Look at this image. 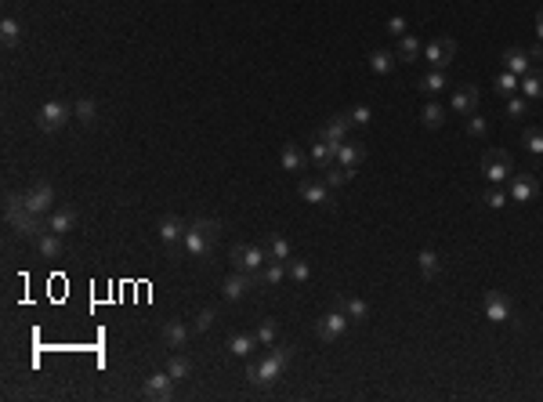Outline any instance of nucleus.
Returning <instances> with one entry per match:
<instances>
[{"mask_svg":"<svg viewBox=\"0 0 543 402\" xmlns=\"http://www.w3.org/2000/svg\"><path fill=\"white\" fill-rule=\"evenodd\" d=\"M290 359H294V348H290V344H272L268 355H261V359H250V362H247V381H250V384H257V388L275 384V381H279V377L286 373Z\"/></svg>","mask_w":543,"mask_h":402,"instance_id":"f257e3e1","label":"nucleus"},{"mask_svg":"<svg viewBox=\"0 0 543 402\" xmlns=\"http://www.w3.org/2000/svg\"><path fill=\"white\" fill-rule=\"evenodd\" d=\"M4 221L11 225V232H18V236H22V240H36L40 232H47V229H44V214L29 210V207H26V199L15 196V192H8V196H4Z\"/></svg>","mask_w":543,"mask_h":402,"instance_id":"f03ea898","label":"nucleus"},{"mask_svg":"<svg viewBox=\"0 0 543 402\" xmlns=\"http://www.w3.org/2000/svg\"><path fill=\"white\" fill-rule=\"evenodd\" d=\"M69 116H73V109L66 102H58V98H51V102H44L40 112H36V127L44 134H58L69 123Z\"/></svg>","mask_w":543,"mask_h":402,"instance_id":"7ed1b4c3","label":"nucleus"},{"mask_svg":"<svg viewBox=\"0 0 543 402\" xmlns=\"http://www.w3.org/2000/svg\"><path fill=\"white\" fill-rule=\"evenodd\" d=\"M229 257H232L236 272H250V275H257V272H261V265L268 261L264 247H254V243H236V247L229 250Z\"/></svg>","mask_w":543,"mask_h":402,"instance_id":"20e7f679","label":"nucleus"},{"mask_svg":"<svg viewBox=\"0 0 543 402\" xmlns=\"http://www.w3.org/2000/svg\"><path fill=\"white\" fill-rule=\"evenodd\" d=\"M348 323H351V319H348L344 308H340V312H326L323 319H315V337H319L323 344H333L337 337L348 330Z\"/></svg>","mask_w":543,"mask_h":402,"instance_id":"39448f33","label":"nucleus"},{"mask_svg":"<svg viewBox=\"0 0 543 402\" xmlns=\"http://www.w3.org/2000/svg\"><path fill=\"white\" fill-rule=\"evenodd\" d=\"M482 174L489 181H507L514 174V163H511V156L503 153V149H489V153L482 156Z\"/></svg>","mask_w":543,"mask_h":402,"instance_id":"423d86ee","label":"nucleus"},{"mask_svg":"<svg viewBox=\"0 0 543 402\" xmlns=\"http://www.w3.org/2000/svg\"><path fill=\"white\" fill-rule=\"evenodd\" d=\"M181 247L188 250V254H192L196 261H203V257H210L214 254V247H218V240H214V236H207L203 229H199V225L192 221L185 229V240H181Z\"/></svg>","mask_w":543,"mask_h":402,"instance_id":"0eeeda50","label":"nucleus"},{"mask_svg":"<svg viewBox=\"0 0 543 402\" xmlns=\"http://www.w3.org/2000/svg\"><path fill=\"white\" fill-rule=\"evenodd\" d=\"M424 58L431 62L435 69H446L453 58H457V40H453V36H438V40H431L424 47Z\"/></svg>","mask_w":543,"mask_h":402,"instance_id":"6e6552de","label":"nucleus"},{"mask_svg":"<svg viewBox=\"0 0 543 402\" xmlns=\"http://www.w3.org/2000/svg\"><path fill=\"white\" fill-rule=\"evenodd\" d=\"M257 286V275H250V272H236V275H229L225 279V286H221V294H225V301H243L250 290Z\"/></svg>","mask_w":543,"mask_h":402,"instance_id":"1a4fd4ad","label":"nucleus"},{"mask_svg":"<svg viewBox=\"0 0 543 402\" xmlns=\"http://www.w3.org/2000/svg\"><path fill=\"white\" fill-rule=\"evenodd\" d=\"M507 181H511L507 185V196L514 199V203H529V199L540 192V181L533 178V174H511Z\"/></svg>","mask_w":543,"mask_h":402,"instance_id":"9d476101","label":"nucleus"},{"mask_svg":"<svg viewBox=\"0 0 543 402\" xmlns=\"http://www.w3.org/2000/svg\"><path fill=\"white\" fill-rule=\"evenodd\" d=\"M22 199H26V207L36 210V214H47V210H51V203H55V188L47 185V181H36L29 192H22Z\"/></svg>","mask_w":543,"mask_h":402,"instance_id":"9b49d317","label":"nucleus"},{"mask_svg":"<svg viewBox=\"0 0 543 402\" xmlns=\"http://www.w3.org/2000/svg\"><path fill=\"white\" fill-rule=\"evenodd\" d=\"M351 127H355V123H351V116H348V112H340V116H333V120L319 131V138H323V142H330V145H340V142H348Z\"/></svg>","mask_w":543,"mask_h":402,"instance_id":"f8f14e48","label":"nucleus"},{"mask_svg":"<svg viewBox=\"0 0 543 402\" xmlns=\"http://www.w3.org/2000/svg\"><path fill=\"white\" fill-rule=\"evenodd\" d=\"M485 319L489 323H511V301H507V294H500V290H489L485 294Z\"/></svg>","mask_w":543,"mask_h":402,"instance_id":"ddd939ff","label":"nucleus"},{"mask_svg":"<svg viewBox=\"0 0 543 402\" xmlns=\"http://www.w3.org/2000/svg\"><path fill=\"white\" fill-rule=\"evenodd\" d=\"M174 395V377L163 370V373H153L145 381V399H153V402H167Z\"/></svg>","mask_w":543,"mask_h":402,"instance_id":"4468645a","label":"nucleus"},{"mask_svg":"<svg viewBox=\"0 0 543 402\" xmlns=\"http://www.w3.org/2000/svg\"><path fill=\"white\" fill-rule=\"evenodd\" d=\"M475 109H478V87L460 84L457 91H453V112H457V116H471Z\"/></svg>","mask_w":543,"mask_h":402,"instance_id":"2eb2a0df","label":"nucleus"},{"mask_svg":"<svg viewBox=\"0 0 543 402\" xmlns=\"http://www.w3.org/2000/svg\"><path fill=\"white\" fill-rule=\"evenodd\" d=\"M326 181H315V178H301V185H297V192H301V199H308V203H326V207H337L333 199H330V192H326Z\"/></svg>","mask_w":543,"mask_h":402,"instance_id":"dca6fc26","label":"nucleus"},{"mask_svg":"<svg viewBox=\"0 0 543 402\" xmlns=\"http://www.w3.org/2000/svg\"><path fill=\"white\" fill-rule=\"evenodd\" d=\"M362 160H366V145L362 142H340L337 145V163H340V167L355 171Z\"/></svg>","mask_w":543,"mask_h":402,"instance_id":"f3484780","label":"nucleus"},{"mask_svg":"<svg viewBox=\"0 0 543 402\" xmlns=\"http://www.w3.org/2000/svg\"><path fill=\"white\" fill-rule=\"evenodd\" d=\"M160 240L167 243V247H178V243L185 240V225H181V218L163 214V218H160Z\"/></svg>","mask_w":543,"mask_h":402,"instance_id":"a211bd4d","label":"nucleus"},{"mask_svg":"<svg viewBox=\"0 0 543 402\" xmlns=\"http://www.w3.org/2000/svg\"><path fill=\"white\" fill-rule=\"evenodd\" d=\"M503 66H507V73H514V77H525V73L533 69V62H529V51H522V47H507V51H503Z\"/></svg>","mask_w":543,"mask_h":402,"instance_id":"6ab92c4d","label":"nucleus"},{"mask_svg":"<svg viewBox=\"0 0 543 402\" xmlns=\"http://www.w3.org/2000/svg\"><path fill=\"white\" fill-rule=\"evenodd\" d=\"M185 341H188V326L181 319H167V323H163V344H167V348H185Z\"/></svg>","mask_w":543,"mask_h":402,"instance_id":"aec40b11","label":"nucleus"},{"mask_svg":"<svg viewBox=\"0 0 543 402\" xmlns=\"http://www.w3.org/2000/svg\"><path fill=\"white\" fill-rule=\"evenodd\" d=\"M33 243H36V250H40V254H44L47 261L62 257V236H58V232H51V229H47V232H40V236H36Z\"/></svg>","mask_w":543,"mask_h":402,"instance_id":"412c9836","label":"nucleus"},{"mask_svg":"<svg viewBox=\"0 0 543 402\" xmlns=\"http://www.w3.org/2000/svg\"><path fill=\"white\" fill-rule=\"evenodd\" d=\"M312 160L319 163L323 171H330L333 163H337V145H330V142H323V138H315V145H312Z\"/></svg>","mask_w":543,"mask_h":402,"instance_id":"4be33fe9","label":"nucleus"},{"mask_svg":"<svg viewBox=\"0 0 543 402\" xmlns=\"http://www.w3.org/2000/svg\"><path fill=\"white\" fill-rule=\"evenodd\" d=\"M279 160H283V171H290V174L305 171V153H301V145H294V142H286V145H283Z\"/></svg>","mask_w":543,"mask_h":402,"instance_id":"5701e85b","label":"nucleus"},{"mask_svg":"<svg viewBox=\"0 0 543 402\" xmlns=\"http://www.w3.org/2000/svg\"><path fill=\"white\" fill-rule=\"evenodd\" d=\"M337 305L348 312V319H351V323H366V319H370V305H366L362 297H340Z\"/></svg>","mask_w":543,"mask_h":402,"instance_id":"b1692460","label":"nucleus"},{"mask_svg":"<svg viewBox=\"0 0 543 402\" xmlns=\"http://www.w3.org/2000/svg\"><path fill=\"white\" fill-rule=\"evenodd\" d=\"M492 91H496L500 98H511L522 91V77H514V73H500L496 80H492Z\"/></svg>","mask_w":543,"mask_h":402,"instance_id":"393cba45","label":"nucleus"},{"mask_svg":"<svg viewBox=\"0 0 543 402\" xmlns=\"http://www.w3.org/2000/svg\"><path fill=\"white\" fill-rule=\"evenodd\" d=\"M522 95L525 98H543V69H529L525 77H522Z\"/></svg>","mask_w":543,"mask_h":402,"instance_id":"a878e982","label":"nucleus"},{"mask_svg":"<svg viewBox=\"0 0 543 402\" xmlns=\"http://www.w3.org/2000/svg\"><path fill=\"white\" fill-rule=\"evenodd\" d=\"M264 254H268V261H290L286 236H268V240H264Z\"/></svg>","mask_w":543,"mask_h":402,"instance_id":"bb28decb","label":"nucleus"},{"mask_svg":"<svg viewBox=\"0 0 543 402\" xmlns=\"http://www.w3.org/2000/svg\"><path fill=\"white\" fill-rule=\"evenodd\" d=\"M73 225H77V210H69V207H62V210H55L51 214V225H47V229L51 232H58V236H66Z\"/></svg>","mask_w":543,"mask_h":402,"instance_id":"cd10ccee","label":"nucleus"},{"mask_svg":"<svg viewBox=\"0 0 543 402\" xmlns=\"http://www.w3.org/2000/svg\"><path fill=\"white\" fill-rule=\"evenodd\" d=\"M420 51H424V44L416 40V36H399V62H416L420 58Z\"/></svg>","mask_w":543,"mask_h":402,"instance_id":"c85d7f7f","label":"nucleus"},{"mask_svg":"<svg viewBox=\"0 0 543 402\" xmlns=\"http://www.w3.org/2000/svg\"><path fill=\"white\" fill-rule=\"evenodd\" d=\"M254 348H257V334H236L232 341H229V351H232V355H243V359H247Z\"/></svg>","mask_w":543,"mask_h":402,"instance_id":"c756f323","label":"nucleus"},{"mask_svg":"<svg viewBox=\"0 0 543 402\" xmlns=\"http://www.w3.org/2000/svg\"><path fill=\"white\" fill-rule=\"evenodd\" d=\"M442 87H449V77H446L442 69H431V73L420 80V91H427V95H438Z\"/></svg>","mask_w":543,"mask_h":402,"instance_id":"7c9ffc66","label":"nucleus"},{"mask_svg":"<svg viewBox=\"0 0 543 402\" xmlns=\"http://www.w3.org/2000/svg\"><path fill=\"white\" fill-rule=\"evenodd\" d=\"M18 36H22V29H18V22L11 18V15H8L4 22H0V40H4V47H8V51H11V47H15V44H18Z\"/></svg>","mask_w":543,"mask_h":402,"instance_id":"2f4dec72","label":"nucleus"},{"mask_svg":"<svg viewBox=\"0 0 543 402\" xmlns=\"http://www.w3.org/2000/svg\"><path fill=\"white\" fill-rule=\"evenodd\" d=\"M73 112L80 116V123H84V127H91V123L98 120V105L91 102V98H80V102L73 105Z\"/></svg>","mask_w":543,"mask_h":402,"instance_id":"473e14b6","label":"nucleus"},{"mask_svg":"<svg viewBox=\"0 0 543 402\" xmlns=\"http://www.w3.org/2000/svg\"><path fill=\"white\" fill-rule=\"evenodd\" d=\"M420 123L424 127H431V131H438L442 123H446V112H442V105H424V112H420Z\"/></svg>","mask_w":543,"mask_h":402,"instance_id":"72a5a7b5","label":"nucleus"},{"mask_svg":"<svg viewBox=\"0 0 543 402\" xmlns=\"http://www.w3.org/2000/svg\"><path fill=\"white\" fill-rule=\"evenodd\" d=\"M416 261H420V275H424V279H435L438 268H442L435 250H420V257H416Z\"/></svg>","mask_w":543,"mask_h":402,"instance_id":"f704fd0d","label":"nucleus"},{"mask_svg":"<svg viewBox=\"0 0 543 402\" xmlns=\"http://www.w3.org/2000/svg\"><path fill=\"white\" fill-rule=\"evenodd\" d=\"M351 174H355V171H348V167H340V163H333V167L326 171V178H323V181L330 185V188H340V185H348V181H351Z\"/></svg>","mask_w":543,"mask_h":402,"instance_id":"c9c22d12","label":"nucleus"},{"mask_svg":"<svg viewBox=\"0 0 543 402\" xmlns=\"http://www.w3.org/2000/svg\"><path fill=\"white\" fill-rule=\"evenodd\" d=\"M370 69L384 77V73L395 69V55H391V51H373V55H370Z\"/></svg>","mask_w":543,"mask_h":402,"instance_id":"e433bc0d","label":"nucleus"},{"mask_svg":"<svg viewBox=\"0 0 543 402\" xmlns=\"http://www.w3.org/2000/svg\"><path fill=\"white\" fill-rule=\"evenodd\" d=\"M167 373L174 377V381H185V377L192 373V362H188L185 355H174V359H167Z\"/></svg>","mask_w":543,"mask_h":402,"instance_id":"4c0bfd02","label":"nucleus"},{"mask_svg":"<svg viewBox=\"0 0 543 402\" xmlns=\"http://www.w3.org/2000/svg\"><path fill=\"white\" fill-rule=\"evenodd\" d=\"M283 272H286V261H272L268 268H261V272H257V283H268V286H272V283H279V279H283Z\"/></svg>","mask_w":543,"mask_h":402,"instance_id":"58836bf2","label":"nucleus"},{"mask_svg":"<svg viewBox=\"0 0 543 402\" xmlns=\"http://www.w3.org/2000/svg\"><path fill=\"white\" fill-rule=\"evenodd\" d=\"M286 272H290V279H297V283H305L308 275H312L308 261H301V257H290V261H286Z\"/></svg>","mask_w":543,"mask_h":402,"instance_id":"ea45409f","label":"nucleus"},{"mask_svg":"<svg viewBox=\"0 0 543 402\" xmlns=\"http://www.w3.org/2000/svg\"><path fill=\"white\" fill-rule=\"evenodd\" d=\"M522 142H525V149H529L533 156L543 153V131H540V127H529V131L522 134Z\"/></svg>","mask_w":543,"mask_h":402,"instance_id":"a19ab883","label":"nucleus"},{"mask_svg":"<svg viewBox=\"0 0 543 402\" xmlns=\"http://www.w3.org/2000/svg\"><path fill=\"white\" fill-rule=\"evenodd\" d=\"M467 134H471V138H485L489 134V120L471 112V116H467Z\"/></svg>","mask_w":543,"mask_h":402,"instance_id":"79ce46f5","label":"nucleus"},{"mask_svg":"<svg viewBox=\"0 0 543 402\" xmlns=\"http://www.w3.org/2000/svg\"><path fill=\"white\" fill-rule=\"evenodd\" d=\"M254 334H257V344H275V319H261Z\"/></svg>","mask_w":543,"mask_h":402,"instance_id":"37998d69","label":"nucleus"},{"mask_svg":"<svg viewBox=\"0 0 543 402\" xmlns=\"http://www.w3.org/2000/svg\"><path fill=\"white\" fill-rule=\"evenodd\" d=\"M525 109H529V98L525 95H511L507 98V116H525Z\"/></svg>","mask_w":543,"mask_h":402,"instance_id":"c03bdc74","label":"nucleus"},{"mask_svg":"<svg viewBox=\"0 0 543 402\" xmlns=\"http://www.w3.org/2000/svg\"><path fill=\"white\" fill-rule=\"evenodd\" d=\"M348 116H351V123H355V127H366V123L373 120V112H370V105H355Z\"/></svg>","mask_w":543,"mask_h":402,"instance_id":"a18cd8bd","label":"nucleus"},{"mask_svg":"<svg viewBox=\"0 0 543 402\" xmlns=\"http://www.w3.org/2000/svg\"><path fill=\"white\" fill-rule=\"evenodd\" d=\"M507 192H503V188H492V192L485 196V207H492V210H500V207H507Z\"/></svg>","mask_w":543,"mask_h":402,"instance_id":"49530a36","label":"nucleus"},{"mask_svg":"<svg viewBox=\"0 0 543 402\" xmlns=\"http://www.w3.org/2000/svg\"><path fill=\"white\" fill-rule=\"evenodd\" d=\"M210 326H214V308H203V312L196 316V334H207Z\"/></svg>","mask_w":543,"mask_h":402,"instance_id":"de8ad7c7","label":"nucleus"},{"mask_svg":"<svg viewBox=\"0 0 543 402\" xmlns=\"http://www.w3.org/2000/svg\"><path fill=\"white\" fill-rule=\"evenodd\" d=\"M388 33H391V36H406V18H402V15H391V18H388Z\"/></svg>","mask_w":543,"mask_h":402,"instance_id":"09e8293b","label":"nucleus"},{"mask_svg":"<svg viewBox=\"0 0 543 402\" xmlns=\"http://www.w3.org/2000/svg\"><path fill=\"white\" fill-rule=\"evenodd\" d=\"M536 36H540V44H543V8L536 11Z\"/></svg>","mask_w":543,"mask_h":402,"instance_id":"8fccbe9b","label":"nucleus"},{"mask_svg":"<svg viewBox=\"0 0 543 402\" xmlns=\"http://www.w3.org/2000/svg\"><path fill=\"white\" fill-rule=\"evenodd\" d=\"M529 58H543V44H536L533 51H529Z\"/></svg>","mask_w":543,"mask_h":402,"instance_id":"3c124183","label":"nucleus"}]
</instances>
